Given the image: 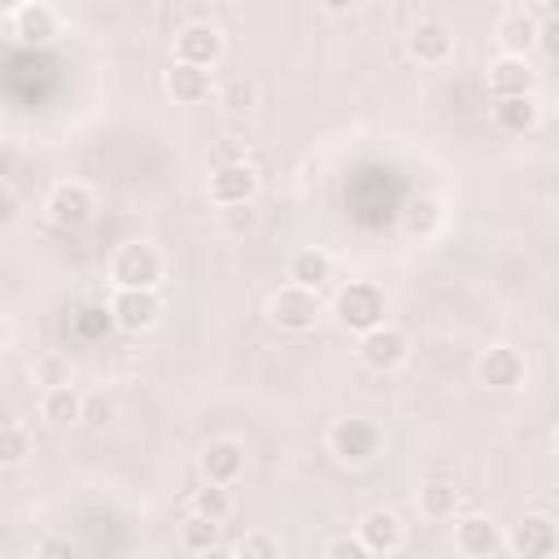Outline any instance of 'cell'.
<instances>
[{
  "label": "cell",
  "instance_id": "17",
  "mask_svg": "<svg viewBox=\"0 0 559 559\" xmlns=\"http://www.w3.org/2000/svg\"><path fill=\"white\" fill-rule=\"evenodd\" d=\"M201 476L218 480V485H236L245 476V445L231 437H218L201 450Z\"/></svg>",
  "mask_w": 559,
  "mask_h": 559
},
{
  "label": "cell",
  "instance_id": "11",
  "mask_svg": "<svg viewBox=\"0 0 559 559\" xmlns=\"http://www.w3.org/2000/svg\"><path fill=\"white\" fill-rule=\"evenodd\" d=\"M476 380H480L485 389H498V393L520 389V384H524V354H520L515 345H489V349H480V358H476Z\"/></svg>",
  "mask_w": 559,
  "mask_h": 559
},
{
  "label": "cell",
  "instance_id": "32",
  "mask_svg": "<svg viewBox=\"0 0 559 559\" xmlns=\"http://www.w3.org/2000/svg\"><path fill=\"white\" fill-rule=\"evenodd\" d=\"M35 380H39L44 389H52V384H70V362H66L61 354H44V358L35 362Z\"/></svg>",
  "mask_w": 559,
  "mask_h": 559
},
{
  "label": "cell",
  "instance_id": "6",
  "mask_svg": "<svg viewBox=\"0 0 559 559\" xmlns=\"http://www.w3.org/2000/svg\"><path fill=\"white\" fill-rule=\"evenodd\" d=\"M4 26H9V35H13L17 44H26V48H44V44H52V39L61 35V17H57V9L44 4V0L17 4V9L4 17Z\"/></svg>",
  "mask_w": 559,
  "mask_h": 559
},
{
  "label": "cell",
  "instance_id": "9",
  "mask_svg": "<svg viewBox=\"0 0 559 559\" xmlns=\"http://www.w3.org/2000/svg\"><path fill=\"white\" fill-rule=\"evenodd\" d=\"M210 201L223 210V205H245L258 197V170L249 162H223L210 170V183H205Z\"/></svg>",
  "mask_w": 559,
  "mask_h": 559
},
{
  "label": "cell",
  "instance_id": "28",
  "mask_svg": "<svg viewBox=\"0 0 559 559\" xmlns=\"http://www.w3.org/2000/svg\"><path fill=\"white\" fill-rule=\"evenodd\" d=\"M26 454H31L26 428H22L17 419H4V428H0V463H4V467H17Z\"/></svg>",
  "mask_w": 559,
  "mask_h": 559
},
{
  "label": "cell",
  "instance_id": "8",
  "mask_svg": "<svg viewBox=\"0 0 559 559\" xmlns=\"http://www.w3.org/2000/svg\"><path fill=\"white\" fill-rule=\"evenodd\" d=\"M109 310L122 332H148L162 319V297L157 288H114Z\"/></svg>",
  "mask_w": 559,
  "mask_h": 559
},
{
  "label": "cell",
  "instance_id": "19",
  "mask_svg": "<svg viewBox=\"0 0 559 559\" xmlns=\"http://www.w3.org/2000/svg\"><path fill=\"white\" fill-rule=\"evenodd\" d=\"M166 92L179 100V105H201L210 96V70L205 66H192V61H170L166 70Z\"/></svg>",
  "mask_w": 559,
  "mask_h": 559
},
{
  "label": "cell",
  "instance_id": "37",
  "mask_svg": "<svg viewBox=\"0 0 559 559\" xmlns=\"http://www.w3.org/2000/svg\"><path fill=\"white\" fill-rule=\"evenodd\" d=\"M35 555H74V546L70 542H39Z\"/></svg>",
  "mask_w": 559,
  "mask_h": 559
},
{
  "label": "cell",
  "instance_id": "39",
  "mask_svg": "<svg viewBox=\"0 0 559 559\" xmlns=\"http://www.w3.org/2000/svg\"><path fill=\"white\" fill-rule=\"evenodd\" d=\"M546 9H550V17L559 22V0H546Z\"/></svg>",
  "mask_w": 559,
  "mask_h": 559
},
{
  "label": "cell",
  "instance_id": "25",
  "mask_svg": "<svg viewBox=\"0 0 559 559\" xmlns=\"http://www.w3.org/2000/svg\"><path fill=\"white\" fill-rule=\"evenodd\" d=\"M459 511V489L450 480H428L419 485V515L428 520H450Z\"/></svg>",
  "mask_w": 559,
  "mask_h": 559
},
{
  "label": "cell",
  "instance_id": "38",
  "mask_svg": "<svg viewBox=\"0 0 559 559\" xmlns=\"http://www.w3.org/2000/svg\"><path fill=\"white\" fill-rule=\"evenodd\" d=\"M319 4H323L328 13H354V9L362 4V0H319Z\"/></svg>",
  "mask_w": 559,
  "mask_h": 559
},
{
  "label": "cell",
  "instance_id": "16",
  "mask_svg": "<svg viewBox=\"0 0 559 559\" xmlns=\"http://www.w3.org/2000/svg\"><path fill=\"white\" fill-rule=\"evenodd\" d=\"M358 537H362L367 555H397V550L406 546L402 520H397L393 511H384V507H376V511H367V515L358 520Z\"/></svg>",
  "mask_w": 559,
  "mask_h": 559
},
{
  "label": "cell",
  "instance_id": "1",
  "mask_svg": "<svg viewBox=\"0 0 559 559\" xmlns=\"http://www.w3.org/2000/svg\"><path fill=\"white\" fill-rule=\"evenodd\" d=\"M332 314H336V323H341L345 332L362 336V332H371L376 323H384V314H389V297H384V288H380L376 280H349V284L336 288V297H332Z\"/></svg>",
  "mask_w": 559,
  "mask_h": 559
},
{
  "label": "cell",
  "instance_id": "15",
  "mask_svg": "<svg viewBox=\"0 0 559 559\" xmlns=\"http://www.w3.org/2000/svg\"><path fill=\"white\" fill-rule=\"evenodd\" d=\"M493 39H498L502 52L528 57V52L542 44V26H537V17H533L528 9H507V13L498 17V26H493Z\"/></svg>",
  "mask_w": 559,
  "mask_h": 559
},
{
  "label": "cell",
  "instance_id": "31",
  "mask_svg": "<svg viewBox=\"0 0 559 559\" xmlns=\"http://www.w3.org/2000/svg\"><path fill=\"white\" fill-rule=\"evenodd\" d=\"M253 227H258L253 201H245V205H223V231H227V236H245V231H253Z\"/></svg>",
  "mask_w": 559,
  "mask_h": 559
},
{
  "label": "cell",
  "instance_id": "27",
  "mask_svg": "<svg viewBox=\"0 0 559 559\" xmlns=\"http://www.w3.org/2000/svg\"><path fill=\"white\" fill-rule=\"evenodd\" d=\"M192 511H201V515H210V520H227V515H231V493H227V485L205 480V489L192 493Z\"/></svg>",
  "mask_w": 559,
  "mask_h": 559
},
{
  "label": "cell",
  "instance_id": "10",
  "mask_svg": "<svg viewBox=\"0 0 559 559\" xmlns=\"http://www.w3.org/2000/svg\"><path fill=\"white\" fill-rule=\"evenodd\" d=\"M507 550L520 555V559H546V555L559 550V524H555L550 515L533 511V515H524V520L507 533Z\"/></svg>",
  "mask_w": 559,
  "mask_h": 559
},
{
  "label": "cell",
  "instance_id": "4",
  "mask_svg": "<svg viewBox=\"0 0 559 559\" xmlns=\"http://www.w3.org/2000/svg\"><path fill=\"white\" fill-rule=\"evenodd\" d=\"M328 450H332L341 463L362 467V463H371V459L380 454V428H376L371 419H358V415L336 419V424L328 428Z\"/></svg>",
  "mask_w": 559,
  "mask_h": 559
},
{
  "label": "cell",
  "instance_id": "35",
  "mask_svg": "<svg viewBox=\"0 0 559 559\" xmlns=\"http://www.w3.org/2000/svg\"><path fill=\"white\" fill-rule=\"evenodd\" d=\"M0 223H4V227L17 223V197H13L9 188H4V197H0Z\"/></svg>",
  "mask_w": 559,
  "mask_h": 559
},
{
  "label": "cell",
  "instance_id": "14",
  "mask_svg": "<svg viewBox=\"0 0 559 559\" xmlns=\"http://www.w3.org/2000/svg\"><path fill=\"white\" fill-rule=\"evenodd\" d=\"M454 546H459V555L489 559V555L507 550V537L489 515H463V520H454Z\"/></svg>",
  "mask_w": 559,
  "mask_h": 559
},
{
  "label": "cell",
  "instance_id": "34",
  "mask_svg": "<svg viewBox=\"0 0 559 559\" xmlns=\"http://www.w3.org/2000/svg\"><path fill=\"white\" fill-rule=\"evenodd\" d=\"M83 415H87L92 424H109V419H114V402H109V397H92V402L83 406Z\"/></svg>",
  "mask_w": 559,
  "mask_h": 559
},
{
  "label": "cell",
  "instance_id": "33",
  "mask_svg": "<svg viewBox=\"0 0 559 559\" xmlns=\"http://www.w3.org/2000/svg\"><path fill=\"white\" fill-rule=\"evenodd\" d=\"M323 555H328V559H345V555H349V559H362L367 546H362V537H332V542L323 546Z\"/></svg>",
  "mask_w": 559,
  "mask_h": 559
},
{
  "label": "cell",
  "instance_id": "18",
  "mask_svg": "<svg viewBox=\"0 0 559 559\" xmlns=\"http://www.w3.org/2000/svg\"><path fill=\"white\" fill-rule=\"evenodd\" d=\"M406 52L419 66H441L454 52V35H450L445 22H415L411 35H406Z\"/></svg>",
  "mask_w": 559,
  "mask_h": 559
},
{
  "label": "cell",
  "instance_id": "30",
  "mask_svg": "<svg viewBox=\"0 0 559 559\" xmlns=\"http://www.w3.org/2000/svg\"><path fill=\"white\" fill-rule=\"evenodd\" d=\"M74 323H79V332H83V336H92V341H96V336H105L109 328H118L109 306H83V310L74 314Z\"/></svg>",
  "mask_w": 559,
  "mask_h": 559
},
{
  "label": "cell",
  "instance_id": "22",
  "mask_svg": "<svg viewBox=\"0 0 559 559\" xmlns=\"http://www.w3.org/2000/svg\"><path fill=\"white\" fill-rule=\"evenodd\" d=\"M441 223H445V210H441V201H432V197H415V201H406V210H402V231L415 236V240L437 236Z\"/></svg>",
  "mask_w": 559,
  "mask_h": 559
},
{
  "label": "cell",
  "instance_id": "7",
  "mask_svg": "<svg viewBox=\"0 0 559 559\" xmlns=\"http://www.w3.org/2000/svg\"><path fill=\"white\" fill-rule=\"evenodd\" d=\"M406 354H411V341H406V332L393 328V323H376L371 332L358 336V358H362V367H371V371H393V367L406 362Z\"/></svg>",
  "mask_w": 559,
  "mask_h": 559
},
{
  "label": "cell",
  "instance_id": "5",
  "mask_svg": "<svg viewBox=\"0 0 559 559\" xmlns=\"http://www.w3.org/2000/svg\"><path fill=\"white\" fill-rule=\"evenodd\" d=\"M48 218H52L61 231L87 227V223L96 218V197H92V188H87L83 179H61V183H52V192H48Z\"/></svg>",
  "mask_w": 559,
  "mask_h": 559
},
{
  "label": "cell",
  "instance_id": "24",
  "mask_svg": "<svg viewBox=\"0 0 559 559\" xmlns=\"http://www.w3.org/2000/svg\"><path fill=\"white\" fill-rule=\"evenodd\" d=\"M218 524H223V520H210V515H201V511H188L183 524H179V542H183V550H192V555H210V550H218Z\"/></svg>",
  "mask_w": 559,
  "mask_h": 559
},
{
  "label": "cell",
  "instance_id": "40",
  "mask_svg": "<svg viewBox=\"0 0 559 559\" xmlns=\"http://www.w3.org/2000/svg\"><path fill=\"white\" fill-rule=\"evenodd\" d=\"M0 4H4L9 13H13V9H17V4H26V0H0Z\"/></svg>",
  "mask_w": 559,
  "mask_h": 559
},
{
  "label": "cell",
  "instance_id": "3",
  "mask_svg": "<svg viewBox=\"0 0 559 559\" xmlns=\"http://www.w3.org/2000/svg\"><path fill=\"white\" fill-rule=\"evenodd\" d=\"M323 314V301H319V288H301V284H284L280 293H271L266 301V319L280 328V332H310Z\"/></svg>",
  "mask_w": 559,
  "mask_h": 559
},
{
  "label": "cell",
  "instance_id": "13",
  "mask_svg": "<svg viewBox=\"0 0 559 559\" xmlns=\"http://www.w3.org/2000/svg\"><path fill=\"white\" fill-rule=\"evenodd\" d=\"M485 83H489L493 100H507V96H533L537 74L528 70V61H524V57L502 52V57H493V61L485 66Z\"/></svg>",
  "mask_w": 559,
  "mask_h": 559
},
{
  "label": "cell",
  "instance_id": "26",
  "mask_svg": "<svg viewBox=\"0 0 559 559\" xmlns=\"http://www.w3.org/2000/svg\"><path fill=\"white\" fill-rule=\"evenodd\" d=\"M218 105H223L227 114H249V109L258 105V83H253V79H245V74L227 79V83L218 87Z\"/></svg>",
  "mask_w": 559,
  "mask_h": 559
},
{
  "label": "cell",
  "instance_id": "29",
  "mask_svg": "<svg viewBox=\"0 0 559 559\" xmlns=\"http://www.w3.org/2000/svg\"><path fill=\"white\" fill-rule=\"evenodd\" d=\"M231 555L236 559H275L280 555V542L266 537V533H245L240 542H231Z\"/></svg>",
  "mask_w": 559,
  "mask_h": 559
},
{
  "label": "cell",
  "instance_id": "20",
  "mask_svg": "<svg viewBox=\"0 0 559 559\" xmlns=\"http://www.w3.org/2000/svg\"><path fill=\"white\" fill-rule=\"evenodd\" d=\"M83 393L74 389V384H52V389H44V397H39V415L52 424V428H66V424H74V419H83Z\"/></svg>",
  "mask_w": 559,
  "mask_h": 559
},
{
  "label": "cell",
  "instance_id": "12",
  "mask_svg": "<svg viewBox=\"0 0 559 559\" xmlns=\"http://www.w3.org/2000/svg\"><path fill=\"white\" fill-rule=\"evenodd\" d=\"M223 57V31L210 22H188L183 31H175V61H192L214 70Z\"/></svg>",
  "mask_w": 559,
  "mask_h": 559
},
{
  "label": "cell",
  "instance_id": "23",
  "mask_svg": "<svg viewBox=\"0 0 559 559\" xmlns=\"http://www.w3.org/2000/svg\"><path fill=\"white\" fill-rule=\"evenodd\" d=\"M288 280L301 288H323L332 280V258L323 249H297L288 258Z\"/></svg>",
  "mask_w": 559,
  "mask_h": 559
},
{
  "label": "cell",
  "instance_id": "36",
  "mask_svg": "<svg viewBox=\"0 0 559 559\" xmlns=\"http://www.w3.org/2000/svg\"><path fill=\"white\" fill-rule=\"evenodd\" d=\"M223 162H245V148H240V144L218 148V153H214V166H223Z\"/></svg>",
  "mask_w": 559,
  "mask_h": 559
},
{
  "label": "cell",
  "instance_id": "41",
  "mask_svg": "<svg viewBox=\"0 0 559 559\" xmlns=\"http://www.w3.org/2000/svg\"><path fill=\"white\" fill-rule=\"evenodd\" d=\"M555 450H559V428H555Z\"/></svg>",
  "mask_w": 559,
  "mask_h": 559
},
{
  "label": "cell",
  "instance_id": "2",
  "mask_svg": "<svg viewBox=\"0 0 559 559\" xmlns=\"http://www.w3.org/2000/svg\"><path fill=\"white\" fill-rule=\"evenodd\" d=\"M162 271H166V258L157 245L148 240H127L114 249L109 258V280L114 288H157L162 284Z\"/></svg>",
  "mask_w": 559,
  "mask_h": 559
},
{
  "label": "cell",
  "instance_id": "21",
  "mask_svg": "<svg viewBox=\"0 0 559 559\" xmlns=\"http://www.w3.org/2000/svg\"><path fill=\"white\" fill-rule=\"evenodd\" d=\"M537 118H542V109H537L533 96H507V100H493V122H498V131L524 135V131L537 127Z\"/></svg>",
  "mask_w": 559,
  "mask_h": 559
}]
</instances>
